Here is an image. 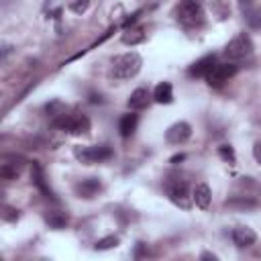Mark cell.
Instances as JSON below:
<instances>
[{
  "mask_svg": "<svg viewBox=\"0 0 261 261\" xmlns=\"http://www.w3.org/2000/svg\"><path fill=\"white\" fill-rule=\"evenodd\" d=\"M141 65H143L141 55L135 53V51H128V53H122V55H118V57L112 59L110 75H112L116 82H124V80L135 77V75L141 71Z\"/></svg>",
  "mask_w": 261,
  "mask_h": 261,
  "instance_id": "1",
  "label": "cell"
},
{
  "mask_svg": "<svg viewBox=\"0 0 261 261\" xmlns=\"http://www.w3.org/2000/svg\"><path fill=\"white\" fill-rule=\"evenodd\" d=\"M175 18L184 24V27H200L204 22V6L200 0H181L177 10H175Z\"/></svg>",
  "mask_w": 261,
  "mask_h": 261,
  "instance_id": "2",
  "label": "cell"
},
{
  "mask_svg": "<svg viewBox=\"0 0 261 261\" xmlns=\"http://www.w3.org/2000/svg\"><path fill=\"white\" fill-rule=\"evenodd\" d=\"M53 126L71 135H82L90 130V120L84 114H67V112H59L53 118Z\"/></svg>",
  "mask_w": 261,
  "mask_h": 261,
  "instance_id": "3",
  "label": "cell"
},
{
  "mask_svg": "<svg viewBox=\"0 0 261 261\" xmlns=\"http://www.w3.org/2000/svg\"><path fill=\"white\" fill-rule=\"evenodd\" d=\"M163 192H165V196L173 204H177L181 208H188L190 206V188H188V181L186 179H181V177H169V179H165Z\"/></svg>",
  "mask_w": 261,
  "mask_h": 261,
  "instance_id": "4",
  "label": "cell"
},
{
  "mask_svg": "<svg viewBox=\"0 0 261 261\" xmlns=\"http://www.w3.org/2000/svg\"><path fill=\"white\" fill-rule=\"evenodd\" d=\"M251 53H253V41H251V37L245 35V33H241V35H237L234 39H230V41L226 43V47H224V57H226L228 61L245 59V57H249Z\"/></svg>",
  "mask_w": 261,
  "mask_h": 261,
  "instance_id": "5",
  "label": "cell"
},
{
  "mask_svg": "<svg viewBox=\"0 0 261 261\" xmlns=\"http://www.w3.org/2000/svg\"><path fill=\"white\" fill-rule=\"evenodd\" d=\"M73 155L77 161L92 165V163H100L112 157V149L108 145H90V147H75Z\"/></svg>",
  "mask_w": 261,
  "mask_h": 261,
  "instance_id": "6",
  "label": "cell"
},
{
  "mask_svg": "<svg viewBox=\"0 0 261 261\" xmlns=\"http://www.w3.org/2000/svg\"><path fill=\"white\" fill-rule=\"evenodd\" d=\"M237 73V65L234 63H216L212 69H210V73L206 75V82H208V86H212V88H220L224 82H228L232 75Z\"/></svg>",
  "mask_w": 261,
  "mask_h": 261,
  "instance_id": "7",
  "label": "cell"
},
{
  "mask_svg": "<svg viewBox=\"0 0 261 261\" xmlns=\"http://www.w3.org/2000/svg\"><path fill=\"white\" fill-rule=\"evenodd\" d=\"M190 137H192V126H190L188 122H184V120L171 124V126L165 130V141H167L169 145H184Z\"/></svg>",
  "mask_w": 261,
  "mask_h": 261,
  "instance_id": "8",
  "label": "cell"
},
{
  "mask_svg": "<svg viewBox=\"0 0 261 261\" xmlns=\"http://www.w3.org/2000/svg\"><path fill=\"white\" fill-rule=\"evenodd\" d=\"M73 190H75V194H77L80 198H94V196L102 190V184H100L98 177H86V179L77 181Z\"/></svg>",
  "mask_w": 261,
  "mask_h": 261,
  "instance_id": "9",
  "label": "cell"
},
{
  "mask_svg": "<svg viewBox=\"0 0 261 261\" xmlns=\"http://www.w3.org/2000/svg\"><path fill=\"white\" fill-rule=\"evenodd\" d=\"M255 241H257V234H255V230L249 228V226H237V228L232 230V243H234L239 249H247V247L255 245Z\"/></svg>",
  "mask_w": 261,
  "mask_h": 261,
  "instance_id": "10",
  "label": "cell"
},
{
  "mask_svg": "<svg viewBox=\"0 0 261 261\" xmlns=\"http://www.w3.org/2000/svg\"><path fill=\"white\" fill-rule=\"evenodd\" d=\"M214 65H216V57H214V55H206V57L198 59V61L188 69V73H190L192 77H206Z\"/></svg>",
  "mask_w": 261,
  "mask_h": 261,
  "instance_id": "11",
  "label": "cell"
},
{
  "mask_svg": "<svg viewBox=\"0 0 261 261\" xmlns=\"http://www.w3.org/2000/svg\"><path fill=\"white\" fill-rule=\"evenodd\" d=\"M153 100V96L149 94V90L147 88H137L130 96H128V108L130 110H143V108H147L149 106V102Z\"/></svg>",
  "mask_w": 261,
  "mask_h": 261,
  "instance_id": "12",
  "label": "cell"
},
{
  "mask_svg": "<svg viewBox=\"0 0 261 261\" xmlns=\"http://www.w3.org/2000/svg\"><path fill=\"white\" fill-rule=\"evenodd\" d=\"M192 200L198 208H208L210 206V200H212V192L206 184H196L194 190H192Z\"/></svg>",
  "mask_w": 261,
  "mask_h": 261,
  "instance_id": "13",
  "label": "cell"
},
{
  "mask_svg": "<svg viewBox=\"0 0 261 261\" xmlns=\"http://www.w3.org/2000/svg\"><path fill=\"white\" fill-rule=\"evenodd\" d=\"M137 124H139V116L135 112H128V114H122L120 120H118V133L122 139L130 137L135 130H137Z\"/></svg>",
  "mask_w": 261,
  "mask_h": 261,
  "instance_id": "14",
  "label": "cell"
},
{
  "mask_svg": "<svg viewBox=\"0 0 261 261\" xmlns=\"http://www.w3.org/2000/svg\"><path fill=\"white\" fill-rule=\"evenodd\" d=\"M33 181H35V186L47 196V198H51V200H55V194H53V190L47 186V181H45V175H43V169H41V165L39 163H35L33 161Z\"/></svg>",
  "mask_w": 261,
  "mask_h": 261,
  "instance_id": "15",
  "label": "cell"
},
{
  "mask_svg": "<svg viewBox=\"0 0 261 261\" xmlns=\"http://www.w3.org/2000/svg\"><path fill=\"white\" fill-rule=\"evenodd\" d=\"M153 100L159 102V104H169L173 100V90H171V84L169 82H161L155 86L153 90Z\"/></svg>",
  "mask_w": 261,
  "mask_h": 261,
  "instance_id": "16",
  "label": "cell"
},
{
  "mask_svg": "<svg viewBox=\"0 0 261 261\" xmlns=\"http://www.w3.org/2000/svg\"><path fill=\"white\" fill-rule=\"evenodd\" d=\"M243 14H245V20L249 22V27H253V29H259L261 27V8L259 6H255L251 2L249 6L243 8Z\"/></svg>",
  "mask_w": 261,
  "mask_h": 261,
  "instance_id": "17",
  "label": "cell"
},
{
  "mask_svg": "<svg viewBox=\"0 0 261 261\" xmlns=\"http://www.w3.org/2000/svg\"><path fill=\"white\" fill-rule=\"evenodd\" d=\"M145 39V33H143V29H130V31H126L124 35H122V43H126V45H135V43H141Z\"/></svg>",
  "mask_w": 261,
  "mask_h": 261,
  "instance_id": "18",
  "label": "cell"
},
{
  "mask_svg": "<svg viewBox=\"0 0 261 261\" xmlns=\"http://www.w3.org/2000/svg\"><path fill=\"white\" fill-rule=\"evenodd\" d=\"M116 245H118V237H116V234H110V237H104V239L96 241L94 249H96V251H108V249H112V247H116Z\"/></svg>",
  "mask_w": 261,
  "mask_h": 261,
  "instance_id": "19",
  "label": "cell"
},
{
  "mask_svg": "<svg viewBox=\"0 0 261 261\" xmlns=\"http://www.w3.org/2000/svg\"><path fill=\"white\" fill-rule=\"evenodd\" d=\"M47 222H49L53 228H63V226L67 224V216L61 214V212H51V214H47Z\"/></svg>",
  "mask_w": 261,
  "mask_h": 261,
  "instance_id": "20",
  "label": "cell"
},
{
  "mask_svg": "<svg viewBox=\"0 0 261 261\" xmlns=\"http://www.w3.org/2000/svg\"><path fill=\"white\" fill-rule=\"evenodd\" d=\"M218 153H220V157H222L224 161H228V163H234V161H237L234 151H232V147H230V145H222V147L218 149Z\"/></svg>",
  "mask_w": 261,
  "mask_h": 261,
  "instance_id": "21",
  "label": "cell"
},
{
  "mask_svg": "<svg viewBox=\"0 0 261 261\" xmlns=\"http://www.w3.org/2000/svg\"><path fill=\"white\" fill-rule=\"evenodd\" d=\"M90 6V0H75V2H71V10L73 12H77V14H82V12H86V8Z\"/></svg>",
  "mask_w": 261,
  "mask_h": 261,
  "instance_id": "22",
  "label": "cell"
},
{
  "mask_svg": "<svg viewBox=\"0 0 261 261\" xmlns=\"http://www.w3.org/2000/svg\"><path fill=\"white\" fill-rule=\"evenodd\" d=\"M4 218L6 220H14V218H18V210H14V208H4Z\"/></svg>",
  "mask_w": 261,
  "mask_h": 261,
  "instance_id": "23",
  "label": "cell"
},
{
  "mask_svg": "<svg viewBox=\"0 0 261 261\" xmlns=\"http://www.w3.org/2000/svg\"><path fill=\"white\" fill-rule=\"evenodd\" d=\"M253 157H255V161L261 165V141L255 143V147H253Z\"/></svg>",
  "mask_w": 261,
  "mask_h": 261,
  "instance_id": "24",
  "label": "cell"
},
{
  "mask_svg": "<svg viewBox=\"0 0 261 261\" xmlns=\"http://www.w3.org/2000/svg\"><path fill=\"white\" fill-rule=\"evenodd\" d=\"M184 159H186V155L179 153V155H173V157H171V163H177V161H184Z\"/></svg>",
  "mask_w": 261,
  "mask_h": 261,
  "instance_id": "25",
  "label": "cell"
},
{
  "mask_svg": "<svg viewBox=\"0 0 261 261\" xmlns=\"http://www.w3.org/2000/svg\"><path fill=\"white\" fill-rule=\"evenodd\" d=\"M202 259H216V255H212V253H202Z\"/></svg>",
  "mask_w": 261,
  "mask_h": 261,
  "instance_id": "26",
  "label": "cell"
},
{
  "mask_svg": "<svg viewBox=\"0 0 261 261\" xmlns=\"http://www.w3.org/2000/svg\"><path fill=\"white\" fill-rule=\"evenodd\" d=\"M90 102H102V100H100V96H96V94H92V96H90Z\"/></svg>",
  "mask_w": 261,
  "mask_h": 261,
  "instance_id": "27",
  "label": "cell"
}]
</instances>
